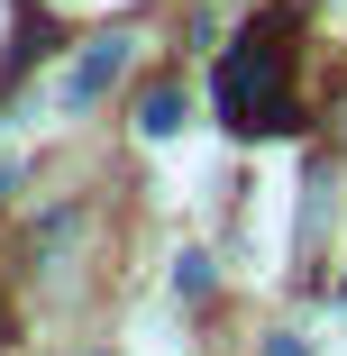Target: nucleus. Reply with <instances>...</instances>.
Returning a JSON list of instances; mask_svg holds the SVG:
<instances>
[{"mask_svg":"<svg viewBox=\"0 0 347 356\" xmlns=\"http://www.w3.org/2000/svg\"><path fill=\"white\" fill-rule=\"evenodd\" d=\"M137 128H147V137H174V128H183V92H174V83H156V92H147V110H137Z\"/></svg>","mask_w":347,"mask_h":356,"instance_id":"3","label":"nucleus"},{"mask_svg":"<svg viewBox=\"0 0 347 356\" xmlns=\"http://www.w3.org/2000/svg\"><path fill=\"white\" fill-rule=\"evenodd\" d=\"M0 338H10V293H0Z\"/></svg>","mask_w":347,"mask_h":356,"instance_id":"6","label":"nucleus"},{"mask_svg":"<svg viewBox=\"0 0 347 356\" xmlns=\"http://www.w3.org/2000/svg\"><path fill=\"white\" fill-rule=\"evenodd\" d=\"M293 37H302V10H256L247 37L229 46V64H220V119H229L238 137H284V128H302Z\"/></svg>","mask_w":347,"mask_h":356,"instance_id":"1","label":"nucleus"},{"mask_svg":"<svg viewBox=\"0 0 347 356\" xmlns=\"http://www.w3.org/2000/svg\"><path fill=\"white\" fill-rule=\"evenodd\" d=\"M128 46H137V37H119V28H110V37H92V46H83V64L64 74V101H74V110H92V101L128 74Z\"/></svg>","mask_w":347,"mask_h":356,"instance_id":"2","label":"nucleus"},{"mask_svg":"<svg viewBox=\"0 0 347 356\" xmlns=\"http://www.w3.org/2000/svg\"><path fill=\"white\" fill-rule=\"evenodd\" d=\"M265 356H302V338H274V347H265Z\"/></svg>","mask_w":347,"mask_h":356,"instance_id":"5","label":"nucleus"},{"mask_svg":"<svg viewBox=\"0 0 347 356\" xmlns=\"http://www.w3.org/2000/svg\"><path fill=\"white\" fill-rule=\"evenodd\" d=\"M174 293H183V302L211 293V256H183V265H174Z\"/></svg>","mask_w":347,"mask_h":356,"instance_id":"4","label":"nucleus"},{"mask_svg":"<svg viewBox=\"0 0 347 356\" xmlns=\"http://www.w3.org/2000/svg\"><path fill=\"white\" fill-rule=\"evenodd\" d=\"M0 192H10V165H0Z\"/></svg>","mask_w":347,"mask_h":356,"instance_id":"7","label":"nucleus"}]
</instances>
